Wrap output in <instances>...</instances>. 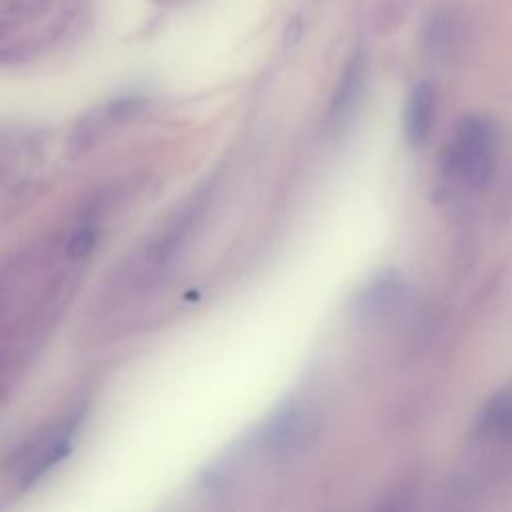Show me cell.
I'll list each match as a JSON object with an SVG mask.
<instances>
[{
  "mask_svg": "<svg viewBox=\"0 0 512 512\" xmlns=\"http://www.w3.org/2000/svg\"><path fill=\"white\" fill-rule=\"evenodd\" d=\"M498 138L490 120L466 116L444 148V174L466 188H484L496 168Z\"/></svg>",
  "mask_w": 512,
  "mask_h": 512,
  "instance_id": "obj_1",
  "label": "cell"
},
{
  "mask_svg": "<svg viewBox=\"0 0 512 512\" xmlns=\"http://www.w3.org/2000/svg\"><path fill=\"white\" fill-rule=\"evenodd\" d=\"M322 428L318 408L308 400H288L278 406L256 434L258 446L276 460H292L308 452Z\"/></svg>",
  "mask_w": 512,
  "mask_h": 512,
  "instance_id": "obj_2",
  "label": "cell"
},
{
  "mask_svg": "<svg viewBox=\"0 0 512 512\" xmlns=\"http://www.w3.org/2000/svg\"><path fill=\"white\" fill-rule=\"evenodd\" d=\"M84 410L70 412L58 424L42 428L32 434L22 446H18L10 456V470L16 476L20 488H28L44 474H48L58 462H62L76 440Z\"/></svg>",
  "mask_w": 512,
  "mask_h": 512,
  "instance_id": "obj_3",
  "label": "cell"
},
{
  "mask_svg": "<svg viewBox=\"0 0 512 512\" xmlns=\"http://www.w3.org/2000/svg\"><path fill=\"white\" fill-rule=\"evenodd\" d=\"M364 84H366V60L360 52H356L348 60L346 68L342 70V76H340L334 96L330 100L328 128L332 132L340 130L348 122V118L352 116V112L356 110V106L362 98Z\"/></svg>",
  "mask_w": 512,
  "mask_h": 512,
  "instance_id": "obj_4",
  "label": "cell"
},
{
  "mask_svg": "<svg viewBox=\"0 0 512 512\" xmlns=\"http://www.w3.org/2000/svg\"><path fill=\"white\" fill-rule=\"evenodd\" d=\"M436 92L432 84L418 82L412 86L404 108V134L412 146H422L434 126Z\"/></svg>",
  "mask_w": 512,
  "mask_h": 512,
  "instance_id": "obj_5",
  "label": "cell"
},
{
  "mask_svg": "<svg viewBox=\"0 0 512 512\" xmlns=\"http://www.w3.org/2000/svg\"><path fill=\"white\" fill-rule=\"evenodd\" d=\"M106 130H108V122L104 120L102 110H94V112L82 116L74 124L72 132L68 136V154L72 158L84 154L88 148H92L102 138V134Z\"/></svg>",
  "mask_w": 512,
  "mask_h": 512,
  "instance_id": "obj_6",
  "label": "cell"
},
{
  "mask_svg": "<svg viewBox=\"0 0 512 512\" xmlns=\"http://www.w3.org/2000/svg\"><path fill=\"white\" fill-rule=\"evenodd\" d=\"M148 108V100L144 96H124L108 102L102 106V116L108 122V126L114 124H126L130 120L140 118Z\"/></svg>",
  "mask_w": 512,
  "mask_h": 512,
  "instance_id": "obj_7",
  "label": "cell"
},
{
  "mask_svg": "<svg viewBox=\"0 0 512 512\" xmlns=\"http://www.w3.org/2000/svg\"><path fill=\"white\" fill-rule=\"evenodd\" d=\"M98 240V228L94 222H84L82 226H78L72 236L66 242V254L70 258H82L86 254L92 252L94 244Z\"/></svg>",
  "mask_w": 512,
  "mask_h": 512,
  "instance_id": "obj_8",
  "label": "cell"
}]
</instances>
